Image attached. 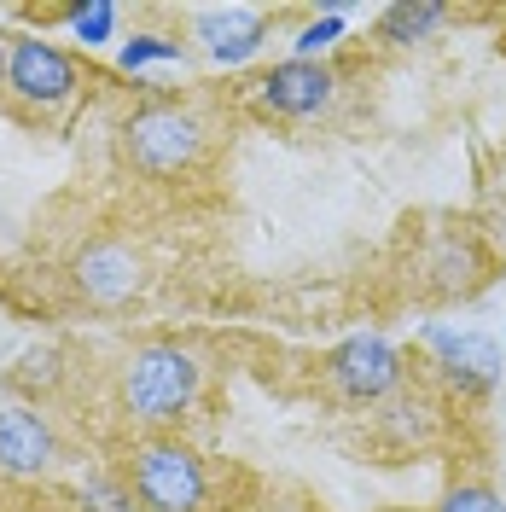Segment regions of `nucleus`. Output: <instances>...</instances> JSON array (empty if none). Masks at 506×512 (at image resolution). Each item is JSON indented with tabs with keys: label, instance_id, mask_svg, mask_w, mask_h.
Masks as SVG:
<instances>
[{
	"label": "nucleus",
	"instance_id": "nucleus-15",
	"mask_svg": "<svg viewBox=\"0 0 506 512\" xmlns=\"http://www.w3.org/2000/svg\"><path fill=\"white\" fill-rule=\"evenodd\" d=\"M338 35H344V12H326L315 24H303V30H297V59H320Z\"/></svg>",
	"mask_w": 506,
	"mask_h": 512
},
{
	"label": "nucleus",
	"instance_id": "nucleus-2",
	"mask_svg": "<svg viewBox=\"0 0 506 512\" xmlns=\"http://www.w3.org/2000/svg\"><path fill=\"white\" fill-rule=\"evenodd\" d=\"M128 495L140 501V512H204L210 472L198 448H187L181 437H152L128 460Z\"/></svg>",
	"mask_w": 506,
	"mask_h": 512
},
{
	"label": "nucleus",
	"instance_id": "nucleus-3",
	"mask_svg": "<svg viewBox=\"0 0 506 512\" xmlns=\"http://www.w3.org/2000/svg\"><path fill=\"white\" fill-rule=\"evenodd\" d=\"M123 152L140 175H181L204 152V123L181 105H140L123 128Z\"/></svg>",
	"mask_w": 506,
	"mask_h": 512
},
{
	"label": "nucleus",
	"instance_id": "nucleus-16",
	"mask_svg": "<svg viewBox=\"0 0 506 512\" xmlns=\"http://www.w3.org/2000/svg\"><path fill=\"white\" fill-rule=\"evenodd\" d=\"M82 501H94V512H134V495L111 489L105 478H88V483H82Z\"/></svg>",
	"mask_w": 506,
	"mask_h": 512
},
{
	"label": "nucleus",
	"instance_id": "nucleus-17",
	"mask_svg": "<svg viewBox=\"0 0 506 512\" xmlns=\"http://www.w3.org/2000/svg\"><path fill=\"white\" fill-rule=\"evenodd\" d=\"M6 59H12V41L0 35V88H6Z\"/></svg>",
	"mask_w": 506,
	"mask_h": 512
},
{
	"label": "nucleus",
	"instance_id": "nucleus-5",
	"mask_svg": "<svg viewBox=\"0 0 506 512\" xmlns=\"http://www.w3.org/2000/svg\"><path fill=\"white\" fill-rule=\"evenodd\" d=\"M326 379L349 402H379V396H390L402 384V355L379 332H355V338H344L326 355Z\"/></svg>",
	"mask_w": 506,
	"mask_h": 512
},
{
	"label": "nucleus",
	"instance_id": "nucleus-13",
	"mask_svg": "<svg viewBox=\"0 0 506 512\" xmlns=\"http://www.w3.org/2000/svg\"><path fill=\"white\" fill-rule=\"evenodd\" d=\"M181 59H187V47L169 41V35H128L123 47H117V64H123L128 76L146 70V64H181Z\"/></svg>",
	"mask_w": 506,
	"mask_h": 512
},
{
	"label": "nucleus",
	"instance_id": "nucleus-9",
	"mask_svg": "<svg viewBox=\"0 0 506 512\" xmlns=\"http://www.w3.org/2000/svg\"><path fill=\"white\" fill-rule=\"evenodd\" d=\"M59 460L53 425L30 408H0V472L6 478H47Z\"/></svg>",
	"mask_w": 506,
	"mask_h": 512
},
{
	"label": "nucleus",
	"instance_id": "nucleus-6",
	"mask_svg": "<svg viewBox=\"0 0 506 512\" xmlns=\"http://www.w3.org/2000/svg\"><path fill=\"white\" fill-rule=\"evenodd\" d=\"M338 94V76L320 59H285L251 82V99L268 117H320Z\"/></svg>",
	"mask_w": 506,
	"mask_h": 512
},
{
	"label": "nucleus",
	"instance_id": "nucleus-1",
	"mask_svg": "<svg viewBox=\"0 0 506 512\" xmlns=\"http://www.w3.org/2000/svg\"><path fill=\"white\" fill-rule=\"evenodd\" d=\"M204 367L181 344H146L123 361V408L140 425H175L198 402Z\"/></svg>",
	"mask_w": 506,
	"mask_h": 512
},
{
	"label": "nucleus",
	"instance_id": "nucleus-8",
	"mask_svg": "<svg viewBox=\"0 0 506 512\" xmlns=\"http://www.w3.org/2000/svg\"><path fill=\"white\" fill-rule=\"evenodd\" d=\"M425 344H431V355H437V367H443V379L454 384V390H489V384L506 373L501 344L483 338V332H448V326H431Z\"/></svg>",
	"mask_w": 506,
	"mask_h": 512
},
{
	"label": "nucleus",
	"instance_id": "nucleus-14",
	"mask_svg": "<svg viewBox=\"0 0 506 512\" xmlns=\"http://www.w3.org/2000/svg\"><path fill=\"white\" fill-rule=\"evenodd\" d=\"M437 512H506V501L489 483H454L443 501H437Z\"/></svg>",
	"mask_w": 506,
	"mask_h": 512
},
{
	"label": "nucleus",
	"instance_id": "nucleus-12",
	"mask_svg": "<svg viewBox=\"0 0 506 512\" xmlns=\"http://www.w3.org/2000/svg\"><path fill=\"white\" fill-rule=\"evenodd\" d=\"M64 24H70V35L94 53V47H105V41H117V6H111V0H82V6H64Z\"/></svg>",
	"mask_w": 506,
	"mask_h": 512
},
{
	"label": "nucleus",
	"instance_id": "nucleus-4",
	"mask_svg": "<svg viewBox=\"0 0 506 512\" xmlns=\"http://www.w3.org/2000/svg\"><path fill=\"white\" fill-rule=\"evenodd\" d=\"M82 88V64L47 35H12V59H6V94L24 99L30 111H59Z\"/></svg>",
	"mask_w": 506,
	"mask_h": 512
},
{
	"label": "nucleus",
	"instance_id": "nucleus-10",
	"mask_svg": "<svg viewBox=\"0 0 506 512\" xmlns=\"http://www.w3.org/2000/svg\"><path fill=\"white\" fill-rule=\"evenodd\" d=\"M76 286H82L88 303H128L140 291V256L128 251V245L99 239V245H88V251L76 256Z\"/></svg>",
	"mask_w": 506,
	"mask_h": 512
},
{
	"label": "nucleus",
	"instance_id": "nucleus-7",
	"mask_svg": "<svg viewBox=\"0 0 506 512\" xmlns=\"http://www.w3.org/2000/svg\"><path fill=\"white\" fill-rule=\"evenodd\" d=\"M268 12L262 6H204L198 18H192V41H198V53L210 64H245L262 53V41H268Z\"/></svg>",
	"mask_w": 506,
	"mask_h": 512
},
{
	"label": "nucleus",
	"instance_id": "nucleus-11",
	"mask_svg": "<svg viewBox=\"0 0 506 512\" xmlns=\"http://www.w3.org/2000/svg\"><path fill=\"white\" fill-rule=\"evenodd\" d=\"M443 6H431V0H402V6H384L379 18V35L390 47H413V41H425L431 30H443Z\"/></svg>",
	"mask_w": 506,
	"mask_h": 512
}]
</instances>
